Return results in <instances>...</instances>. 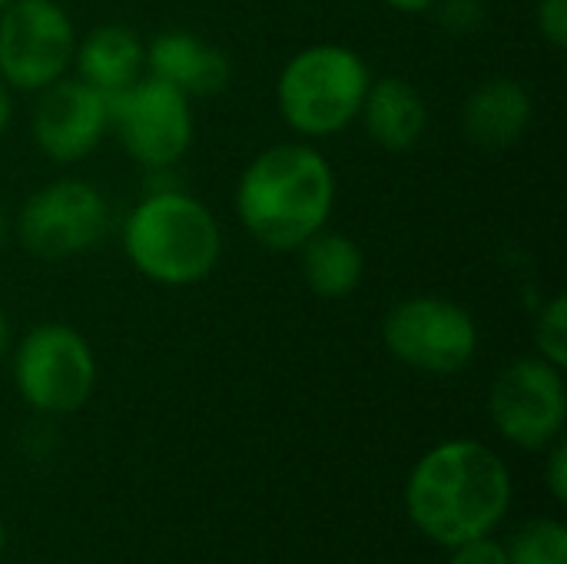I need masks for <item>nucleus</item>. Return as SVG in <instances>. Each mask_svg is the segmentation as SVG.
Returning <instances> with one entry per match:
<instances>
[{"instance_id":"25","label":"nucleus","mask_w":567,"mask_h":564,"mask_svg":"<svg viewBox=\"0 0 567 564\" xmlns=\"http://www.w3.org/2000/svg\"><path fill=\"white\" fill-rule=\"evenodd\" d=\"M7 349H10V322H7V316L0 309V359L7 356Z\"/></svg>"},{"instance_id":"14","label":"nucleus","mask_w":567,"mask_h":564,"mask_svg":"<svg viewBox=\"0 0 567 564\" xmlns=\"http://www.w3.org/2000/svg\"><path fill=\"white\" fill-rule=\"evenodd\" d=\"M359 120L369 140L389 153L415 150L429 130V103L405 76H379L369 83Z\"/></svg>"},{"instance_id":"15","label":"nucleus","mask_w":567,"mask_h":564,"mask_svg":"<svg viewBox=\"0 0 567 564\" xmlns=\"http://www.w3.org/2000/svg\"><path fill=\"white\" fill-rule=\"evenodd\" d=\"M73 66L83 83L113 96L146 73V43L123 23H100L83 40L76 37Z\"/></svg>"},{"instance_id":"1","label":"nucleus","mask_w":567,"mask_h":564,"mask_svg":"<svg viewBox=\"0 0 567 564\" xmlns=\"http://www.w3.org/2000/svg\"><path fill=\"white\" fill-rule=\"evenodd\" d=\"M405 509L412 525L442 548L492 535L512 509L508 465L485 442L449 439L415 462Z\"/></svg>"},{"instance_id":"26","label":"nucleus","mask_w":567,"mask_h":564,"mask_svg":"<svg viewBox=\"0 0 567 564\" xmlns=\"http://www.w3.org/2000/svg\"><path fill=\"white\" fill-rule=\"evenodd\" d=\"M3 548H7V529H3V522H0V555H3Z\"/></svg>"},{"instance_id":"2","label":"nucleus","mask_w":567,"mask_h":564,"mask_svg":"<svg viewBox=\"0 0 567 564\" xmlns=\"http://www.w3.org/2000/svg\"><path fill=\"white\" fill-rule=\"evenodd\" d=\"M236 216L243 229L272 253H296L329 226L336 206V173L329 160L302 143H276L249 160L236 183Z\"/></svg>"},{"instance_id":"9","label":"nucleus","mask_w":567,"mask_h":564,"mask_svg":"<svg viewBox=\"0 0 567 564\" xmlns=\"http://www.w3.org/2000/svg\"><path fill=\"white\" fill-rule=\"evenodd\" d=\"M565 369L542 356L508 362L488 392V416L498 435L525 452H545L565 435L567 389Z\"/></svg>"},{"instance_id":"3","label":"nucleus","mask_w":567,"mask_h":564,"mask_svg":"<svg viewBox=\"0 0 567 564\" xmlns=\"http://www.w3.org/2000/svg\"><path fill=\"white\" fill-rule=\"evenodd\" d=\"M123 253L143 279L186 289L216 273L223 229L203 199L183 189H153L123 223Z\"/></svg>"},{"instance_id":"8","label":"nucleus","mask_w":567,"mask_h":564,"mask_svg":"<svg viewBox=\"0 0 567 564\" xmlns=\"http://www.w3.org/2000/svg\"><path fill=\"white\" fill-rule=\"evenodd\" d=\"M110 229L106 196L76 176L53 180L27 196L17 213V239L37 259H70L93 249Z\"/></svg>"},{"instance_id":"12","label":"nucleus","mask_w":567,"mask_h":564,"mask_svg":"<svg viewBox=\"0 0 567 564\" xmlns=\"http://www.w3.org/2000/svg\"><path fill=\"white\" fill-rule=\"evenodd\" d=\"M146 73L183 96H216L229 86L233 63L223 47L189 30H163L146 43Z\"/></svg>"},{"instance_id":"4","label":"nucleus","mask_w":567,"mask_h":564,"mask_svg":"<svg viewBox=\"0 0 567 564\" xmlns=\"http://www.w3.org/2000/svg\"><path fill=\"white\" fill-rule=\"evenodd\" d=\"M372 70L346 43H312L292 53L276 80V103L299 136H336L359 120Z\"/></svg>"},{"instance_id":"6","label":"nucleus","mask_w":567,"mask_h":564,"mask_svg":"<svg viewBox=\"0 0 567 564\" xmlns=\"http://www.w3.org/2000/svg\"><path fill=\"white\" fill-rule=\"evenodd\" d=\"M382 342L409 369L452 376L472 366L478 322L465 306L445 296H409L382 319Z\"/></svg>"},{"instance_id":"11","label":"nucleus","mask_w":567,"mask_h":564,"mask_svg":"<svg viewBox=\"0 0 567 564\" xmlns=\"http://www.w3.org/2000/svg\"><path fill=\"white\" fill-rule=\"evenodd\" d=\"M37 150L60 166L86 160L110 133V96L80 76H60L43 86L30 116Z\"/></svg>"},{"instance_id":"18","label":"nucleus","mask_w":567,"mask_h":564,"mask_svg":"<svg viewBox=\"0 0 567 564\" xmlns=\"http://www.w3.org/2000/svg\"><path fill=\"white\" fill-rule=\"evenodd\" d=\"M532 336H535V349L542 359H548L551 366L565 369L567 366V299L558 293L551 296L538 316H535V326H532Z\"/></svg>"},{"instance_id":"28","label":"nucleus","mask_w":567,"mask_h":564,"mask_svg":"<svg viewBox=\"0 0 567 564\" xmlns=\"http://www.w3.org/2000/svg\"><path fill=\"white\" fill-rule=\"evenodd\" d=\"M10 3H13V0H0V10H3V7H10Z\"/></svg>"},{"instance_id":"19","label":"nucleus","mask_w":567,"mask_h":564,"mask_svg":"<svg viewBox=\"0 0 567 564\" xmlns=\"http://www.w3.org/2000/svg\"><path fill=\"white\" fill-rule=\"evenodd\" d=\"M429 13H435L439 27L452 37H462V33H478L488 10L482 0H439Z\"/></svg>"},{"instance_id":"27","label":"nucleus","mask_w":567,"mask_h":564,"mask_svg":"<svg viewBox=\"0 0 567 564\" xmlns=\"http://www.w3.org/2000/svg\"><path fill=\"white\" fill-rule=\"evenodd\" d=\"M3 236H7V219H3V209H0V243H3Z\"/></svg>"},{"instance_id":"22","label":"nucleus","mask_w":567,"mask_h":564,"mask_svg":"<svg viewBox=\"0 0 567 564\" xmlns=\"http://www.w3.org/2000/svg\"><path fill=\"white\" fill-rule=\"evenodd\" d=\"M545 479H548V489H551L555 502H558V505H565V502H567V445H565V435H561V439H555V442L548 445V469H545Z\"/></svg>"},{"instance_id":"24","label":"nucleus","mask_w":567,"mask_h":564,"mask_svg":"<svg viewBox=\"0 0 567 564\" xmlns=\"http://www.w3.org/2000/svg\"><path fill=\"white\" fill-rule=\"evenodd\" d=\"M10 116H13V103H10V90L0 83V136H3V130L10 126Z\"/></svg>"},{"instance_id":"5","label":"nucleus","mask_w":567,"mask_h":564,"mask_svg":"<svg viewBox=\"0 0 567 564\" xmlns=\"http://www.w3.org/2000/svg\"><path fill=\"white\" fill-rule=\"evenodd\" d=\"M13 386L40 416L80 412L96 389V356L73 326L40 322L13 349Z\"/></svg>"},{"instance_id":"13","label":"nucleus","mask_w":567,"mask_h":564,"mask_svg":"<svg viewBox=\"0 0 567 564\" xmlns=\"http://www.w3.org/2000/svg\"><path fill=\"white\" fill-rule=\"evenodd\" d=\"M535 116V100L528 86L515 76H492L478 83L462 106V130L478 150L515 146Z\"/></svg>"},{"instance_id":"23","label":"nucleus","mask_w":567,"mask_h":564,"mask_svg":"<svg viewBox=\"0 0 567 564\" xmlns=\"http://www.w3.org/2000/svg\"><path fill=\"white\" fill-rule=\"evenodd\" d=\"M389 10L395 13H409V17H419V13H429L439 0H382Z\"/></svg>"},{"instance_id":"16","label":"nucleus","mask_w":567,"mask_h":564,"mask_svg":"<svg viewBox=\"0 0 567 564\" xmlns=\"http://www.w3.org/2000/svg\"><path fill=\"white\" fill-rule=\"evenodd\" d=\"M299 273L312 296L339 302L349 299L365 276V256L359 243L339 229H319L299 249Z\"/></svg>"},{"instance_id":"20","label":"nucleus","mask_w":567,"mask_h":564,"mask_svg":"<svg viewBox=\"0 0 567 564\" xmlns=\"http://www.w3.org/2000/svg\"><path fill=\"white\" fill-rule=\"evenodd\" d=\"M535 23H538V33H542L555 50H565L567 0H538V7H535Z\"/></svg>"},{"instance_id":"17","label":"nucleus","mask_w":567,"mask_h":564,"mask_svg":"<svg viewBox=\"0 0 567 564\" xmlns=\"http://www.w3.org/2000/svg\"><path fill=\"white\" fill-rule=\"evenodd\" d=\"M512 564H567V529L558 519H532L505 542Z\"/></svg>"},{"instance_id":"21","label":"nucleus","mask_w":567,"mask_h":564,"mask_svg":"<svg viewBox=\"0 0 567 564\" xmlns=\"http://www.w3.org/2000/svg\"><path fill=\"white\" fill-rule=\"evenodd\" d=\"M449 564H512V562H508V552H505V545H502V542H495L492 535H482V539H472V542L455 545Z\"/></svg>"},{"instance_id":"10","label":"nucleus","mask_w":567,"mask_h":564,"mask_svg":"<svg viewBox=\"0 0 567 564\" xmlns=\"http://www.w3.org/2000/svg\"><path fill=\"white\" fill-rule=\"evenodd\" d=\"M110 130H116L130 160L146 170H169L193 146L189 96L143 73L133 86L110 96Z\"/></svg>"},{"instance_id":"7","label":"nucleus","mask_w":567,"mask_h":564,"mask_svg":"<svg viewBox=\"0 0 567 564\" xmlns=\"http://www.w3.org/2000/svg\"><path fill=\"white\" fill-rule=\"evenodd\" d=\"M76 27L56 0H13L0 10V83L40 93L73 66Z\"/></svg>"}]
</instances>
